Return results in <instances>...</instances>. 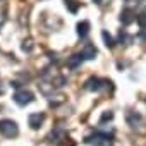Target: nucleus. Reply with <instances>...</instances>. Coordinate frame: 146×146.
I'll use <instances>...</instances> for the list:
<instances>
[{"instance_id":"f257e3e1","label":"nucleus","mask_w":146,"mask_h":146,"mask_svg":"<svg viewBox=\"0 0 146 146\" xmlns=\"http://www.w3.org/2000/svg\"><path fill=\"white\" fill-rule=\"evenodd\" d=\"M0 132L7 137H12V136H17L19 129L14 120H0Z\"/></svg>"},{"instance_id":"f03ea898","label":"nucleus","mask_w":146,"mask_h":146,"mask_svg":"<svg viewBox=\"0 0 146 146\" xmlns=\"http://www.w3.org/2000/svg\"><path fill=\"white\" fill-rule=\"evenodd\" d=\"M14 102L17 105H28V103L33 102V93L28 91V90H21V91H17L14 95Z\"/></svg>"},{"instance_id":"7ed1b4c3","label":"nucleus","mask_w":146,"mask_h":146,"mask_svg":"<svg viewBox=\"0 0 146 146\" xmlns=\"http://www.w3.org/2000/svg\"><path fill=\"white\" fill-rule=\"evenodd\" d=\"M96 53H98V50H96V46H95L93 43H86V45L83 46V50H81L83 58H88V60L95 58V57H96Z\"/></svg>"},{"instance_id":"20e7f679","label":"nucleus","mask_w":146,"mask_h":146,"mask_svg":"<svg viewBox=\"0 0 146 146\" xmlns=\"http://www.w3.org/2000/svg\"><path fill=\"white\" fill-rule=\"evenodd\" d=\"M136 19V14H134V11L132 9H129V7H125L124 11H122V14H120V21L127 26V24H131L132 21Z\"/></svg>"},{"instance_id":"39448f33","label":"nucleus","mask_w":146,"mask_h":146,"mask_svg":"<svg viewBox=\"0 0 146 146\" xmlns=\"http://www.w3.org/2000/svg\"><path fill=\"white\" fill-rule=\"evenodd\" d=\"M28 120H29V125L33 129H38L43 124V120H45V113H31Z\"/></svg>"},{"instance_id":"423d86ee","label":"nucleus","mask_w":146,"mask_h":146,"mask_svg":"<svg viewBox=\"0 0 146 146\" xmlns=\"http://www.w3.org/2000/svg\"><path fill=\"white\" fill-rule=\"evenodd\" d=\"M102 84H103L102 79H98V78H91V79L86 81V90H90V91H100V90H102Z\"/></svg>"},{"instance_id":"0eeeda50","label":"nucleus","mask_w":146,"mask_h":146,"mask_svg":"<svg viewBox=\"0 0 146 146\" xmlns=\"http://www.w3.org/2000/svg\"><path fill=\"white\" fill-rule=\"evenodd\" d=\"M88 141H93L95 144H110L112 143L110 136H107V134H95L93 139H88Z\"/></svg>"},{"instance_id":"6e6552de","label":"nucleus","mask_w":146,"mask_h":146,"mask_svg":"<svg viewBox=\"0 0 146 146\" xmlns=\"http://www.w3.org/2000/svg\"><path fill=\"white\" fill-rule=\"evenodd\" d=\"M81 62H83V55H81V53H79V55H72V57H69L67 65H69L70 69H78V67L81 65Z\"/></svg>"},{"instance_id":"1a4fd4ad","label":"nucleus","mask_w":146,"mask_h":146,"mask_svg":"<svg viewBox=\"0 0 146 146\" xmlns=\"http://www.w3.org/2000/svg\"><path fill=\"white\" fill-rule=\"evenodd\" d=\"M127 122H129L131 127H136V125L141 124V115L136 113V112H129V113H127Z\"/></svg>"},{"instance_id":"9d476101","label":"nucleus","mask_w":146,"mask_h":146,"mask_svg":"<svg viewBox=\"0 0 146 146\" xmlns=\"http://www.w3.org/2000/svg\"><path fill=\"white\" fill-rule=\"evenodd\" d=\"M88 33H90V23H88V21H81V23L78 24V35H79L81 38H84Z\"/></svg>"},{"instance_id":"9b49d317","label":"nucleus","mask_w":146,"mask_h":146,"mask_svg":"<svg viewBox=\"0 0 146 146\" xmlns=\"http://www.w3.org/2000/svg\"><path fill=\"white\" fill-rule=\"evenodd\" d=\"M64 2H65V7H67L72 14H76V12L79 11V7H81V4L76 2V0H64Z\"/></svg>"},{"instance_id":"f8f14e48","label":"nucleus","mask_w":146,"mask_h":146,"mask_svg":"<svg viewBox=\"0 0 146 146\" xmlns=\"http://www.w3.org/2000/svg\"><path fill=\"white\" fill-rule=\"evenodd\" d=\"M102 36H103V41H105V45H107L108 48H112V46L115 45V41H113V38H112V36H110V35H108L107 31H103V33H102Z\"/></svg>"},{"instance_id":"ddd939ff","label":"nucleus","mask_w":146,"mask_h":146,"mask_svg":"<svg viewBox=\"0 0 146 146\" xmlns=\"http://www.w3.org/2000/svg\"><path fill=\"white\" fill-rule=\"evenodd\" d=\"M23 50H24V52H31V50H33V41H31V40H26V41L23 43Z\"/></svg>"},{"instance_id":"4468645a","label":"nucleus","mask_w":146,"mask_h":146,"mask_svg":"<svg viewBox=\"0 0 146 146\" xmlns=\"http://www.w3.org/2000/svg\"><path fill=\"white\" fill-rule=\"evenodd\" d=\"M119 38H120V41H122V43H129V41H131V38L127 36V33H125V31H122V29H120Z\"/></svg>"},{"instance_id":"2eb2a0df","label":"nucleus","mask_w":146,"mask_h":146,"mask_svg":"<svg viewBox=\"0 0 146 146\" xmlns=\"http://www.w3.org/2000/svg\"><path fill=\"white\" fill-rule=\"evenodd\" d=\"M112 117H113V113H112V112H105V113L102 115V120H100V122H105V120H112Z\"/></svg>"},{"instance_id":"dca6fc26","label":"nucleus","mask_w":146,"mask_h":146,"mask_svg":"<svg viewBox=\"0 0 146 146\" xmlns=\"http://www.w3.org/2000/svg\"><path fill=\"white\" fill-rule=\"evenodd\" d=\"M139 38H141L143 41H146V28H143V31H141V35H139Z\"/></svg>"}]
</instances>
